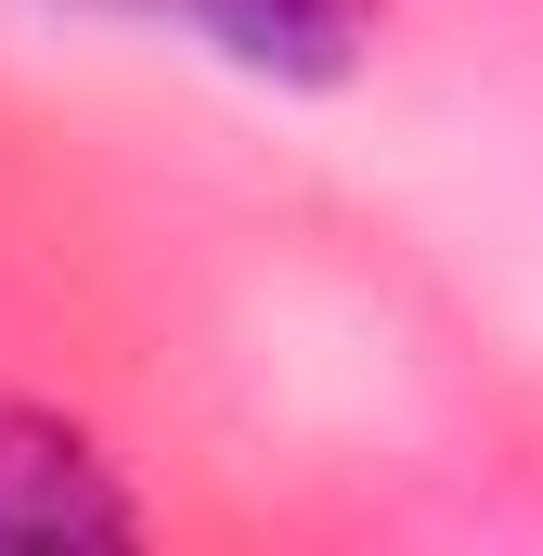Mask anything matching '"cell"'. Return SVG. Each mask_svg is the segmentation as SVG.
<instances>
[{
    "label": "cell",
    "instance_id": "cell-2",
    "mask_svg": "<svg viewBox=\"0 0 543 556\" xmlns=\"http://www.w3.org/2000/svg\"><path fill=\"white\" fill-rule=\"evenodd\" d=\"M142 13H181L233 65H285V78H337L363 39V0H142Z\"/></svg>",
    "mask_w": 543,
    "mask_h": 556
},
{
    "label": "cell",
    "instance_id": "cell-1",
    "mask_svg": "<svg viewBox=\"0 0 543 556\" xmlns=\"http://www.w3.org/2000/svg\"><path fill=\"white\" fill-rule=\"evenodd\" d=\"M130 505L104 492V466L39 415H0V544H117Z\"/></svg>",
    "mask_w": 543,
    "mask_h": 556
}]
</instances>
